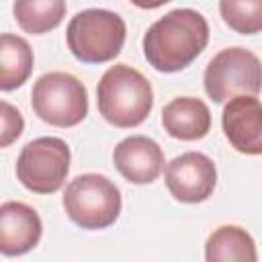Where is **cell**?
<instances>
[{"label": "cell", "instance_id": "6da1fadb", "mask_svg": "<svg viewBox=\"0 0 262 262\" xmlns=\"http://www.w3.org/2000/svg\"><path fill=\"white\" fill-rule=\"evenodd\" d=\"M209 43V23L192 8H176L158 18L143 35L147 63L164 74L188 68Z\"/></svg>", "mask_w": 262, "mask_h": 262}, {"label": "cell", "instance_id": "7a4b0ae2", "mask_svg": "<svg viewBox=\"0 0 262 262\" xmlns=\"http://www.w3.org/2000/svg\"><path fill=\"white\" fill-rule=\"evenodd\" d=\"M96 104L102 119L119 129L141 125L154 108V90L149 80L127 63L111 66L98 86Z\"/></svg>", "mask_w": 262, "mask_h": 262}, {"label": "cell", "instance_id": "3957f363", "mask_svg": "<svg viewBox=\"0 0 262 262\" xmlns=\"http://www.w3.org/2000/svg\"><path fill=\"white\" fill-rule=\"evenodd\" d=\"M127 37L125 20L106 8H86L72 16L66 41L72 55L82 63H106L115 59Z\"/></svg>", "mask_w": 262, "mask_h": 262}, {"label": "cell", "instance_id": "277c9868", "mask_svg": "<svg viewBox=\"0 0 262 262\" xmlns=\"http://www.w3.org/2000/svg\"><path fill=\"white\" fill-rule=\"evenodd\" d=\"M66 215L82 229H106L121 215V190L102 174H80L63 192Z\"/></svg>", "mask_w": 262, "mask_h": 262}, {"label": "cell", "instance_id": "5b68a950", "mask_svg": "<svg viewBox=\"0 0 262 262\" xmlns=\"http://www.w3.org/2000/svg\"><path fill=\"white\" fill-rule=\"evenodd\" d=\"M33 113L53 127H76L88 115L86 86L68 72H47L31 90Z\"/></svg>", "mask_w": 262, "mask_h": 262}, {"label": "cell", "instance_id": "8992f818", "mask_svg": "<svg viewBox=\"0 0 262 262\" xmlns=\"http://www.w3.org/2000/svg\"><path fill=\"white\" fill-rule=\"evenodd\" d=\"M207 96L221 104L233 96H256L262 90V61L246 47L221 49L207 63L203 74Z\"/></svg>", "mask_w": 262, "mask_h": 262}, {"label": "cell", "instance_id": "52a82bcc", "mask_svg": "<svg viewBox=\"0 0 262 262\" xmlns=\"http://www.w3.org/2000/svg\"><path fill=\"white\" fill-rule=\"evenodd\" d=\"M70 147L59 137H37L29 141L16 158L18 182L35 194L57 192L70 172Z\"/></svg>", "mask_w": 262, "mask_h": 262}, {"label": "cell", "instance_id": "ba28073f", "mask_svg": "<svg viewBox=\"0 0 262 262\" xmlns=\"http://www.w3.org/2000/svg\"><path fill=\"white\" fill-rule=\"evenodd\" d=\"M217 184V168L213 160L201 151H184L166 164V186L180 203L207 201Z\"/></svg>", "mask_w": 262, "mask_h": 262}, {"label": "cell", "instance_id": "9c48e42d", "mask_svg": "<svg viewBox=\"0 0 262 262\" xmlns=\"http://www.w3.org/2000/svg\"><path fill=\"white\" fill-rule=\"evenodd\" d=\"M229 145L246 156H262V102L250 94L227 100L221 115Z\"/></svg>", "mask_w": 262, "mask_h": 262}, {"label": "cell", "instance_id": "30bf717a", "mask_svg": "<svg viewBox=\"0 0 262 262\" xmlns=\"http://www.w3.org/2000/svg\"><path fill=\"white\" fill-rule=\"evenodd\" d=\"M113 162L119 174L131 184H151L164 170L162 147L145 135H129L113 149Z\"/></svg>", "mask_w": 262, "mask_h": 262}, {"label": "cell", "instance_id": "8fae6325", "mask_svg": "<svg viewBox=\"0 0 262 262\" xmlns=\"http://www.w3.org/2000/svg\"><path fill=\"white\" fill-rule=\"evenodd\" d=\"M43 233L39 213L20 203L6 201L0 207V252L4 256H23L31 252Z\"/></svg>", "mask_w": 262, "mask_h": 262}, {"label": "cell", "instance_id": "7c38bea8", "mask_svg": "<svg viewBox=\"0 0 262 262\" xmlns=\"http://www.w3.org/2000/svg\"><path fill=\"white\" fill-rule=\"evenodd\" d=\"M162 127L174 139L196 141L211 131V111L196 96H178L162 108Z\"/></svg>", "mask_w": 262, "mask_h": 262}, {"label": "cell", "instance_id": "4fadbf2b", "mask_svg": "<svg viewBox=\"0 0 262 262\" xmlns=\"http://www.w3.org/2000/svg\"><path fill=\"white\" fill-rule=\"evenodd\" d=\"M33 49L27 43V39L2 33L0 37V88L4 92H10L14 88H20L31 72H33Z\"/></svg>", "mask_w": 262, "mask_h": 262}, {"label": "cell", "instance_id": "5bb4252c", "mask_svg": "<svg viewBox=\"0 0 262 262\" xmlns=\"http://www.w3.org/2000/svg\"><path fill=\"white\" fill-rule=\"evenodd\" d=\"M205 260H239L254 262L258 260L254 237L239 225H221L217 227L205 244Z\"/></svg>", "mask_w": 262, "mask_h": 262}, {"label": "cell", "instance_id": "9a60e30c", "mask_svg": "<svg viewBox=\"0 0 262 262\" xmlns=\"http://www.w3.org/2000/svg\"><path fill=\"white\" fill-rule=\"evenodd\" d=\"M66 8V0H14L12 14L25 33L45 35L61 25Z\"/></svg>", "mask_w": 262, "mask_h": 262}, {"label": "cell", "instance_id": "2e32d148", "mask_svg": "<svg viewBox=\"0 0 262 262\" xmlns=\"http://www.w3.org/2000/svg\"><path fill=\"white\" fill-rule=\"evenodd\" d=\"M219 14L239 35L262 33V0H219Z\"/></svg>", "mask_w": 262, "mask_h": 262}, {"label": "cell", "instance_id": "e0dca14e", "mask_svg": "<svg viewBox=\"0 0 262 262\" xmlns=\"http://www.w3.org/2000/svg\"><path fill=\"white\" fill-rule=\"evenodd\" d=\"M0 108H2V131H0V145L2 147H8L12 141H16L25 129V121H23V115L18 113V108H14L10 102L2 100L0 102Z\"/></svg>", "mask_w": 262, "mask_h": 262}, {"label": "cell", "instance_id": "ac0fdd59", "mask_svg": "<svg viewBox=\"0 0 262 262\" xmlns=\"http://www.w3.org/2000/svg\"><path fill=\"white\" fill-rule=\"evenodd\" d=\"M131 4H135L137 8H143V10H154V8H160L172 0H129Z\"/></svg>", "mask_w": 262, "mask_h": 262}]
</instances>
